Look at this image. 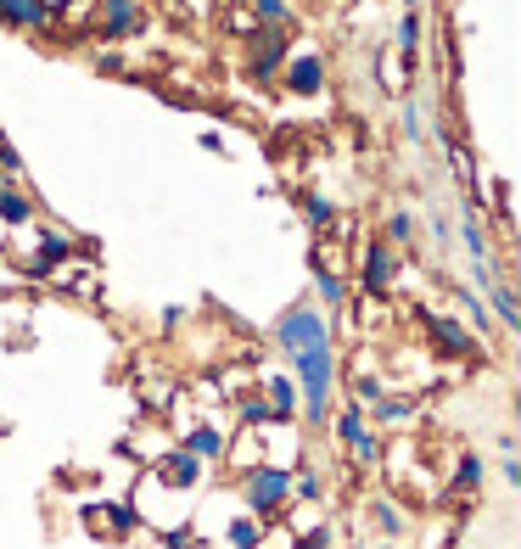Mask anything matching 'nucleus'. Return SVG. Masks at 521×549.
<instances>
[{
  "instance_id": "dca6fc26",
  "label": "nucleus",
  "mask_w": 521,
  "mask_h": 549,
  "mask_svg": "<svg viewBox=\"0 0 521 549\" xmlns=\"http://www.w3.org/2000/svg\"><path fill=\"white\" fill-rule=\"evenodd\" d=\"M51 0H0V29L12 34H51Z\"/></svg>"
},
{
  "instance_id": "72a5a7b5",
  "label": "nucleus",
  "mask_w": 521,
  "mask_h": 549,
  "mask_svg": "<svg viewBox=\"0 0 521 549\" xmlns=\"http://www.w3.org/2000/svg\"><path fill=\"white\" fill-rule=\"evenodd\" d=\"M499 482H505V488H521V460L516 454H499Z\"/></svg>"
},
{
  "instance_id": "ddd939ff",
  "label": "nucleus",
  "mask_w": 521,
  "mask_h": 549,
  "mask_svg": "<svg viewBox=\"0 0 521 549\" xmlns=\"http://www.w3.org/2000/svg\"><path fill=\"white\" fill-rule=\"evenodd\" d=\"M146 23L141 0H96V34L101 40H135Z\"/></svg>"
},
{
  "instance_id": "7ed1b4c3",
  "label": "nucleus",
  "mask_w": 521,
  "mask_h": 549,
  "mask_svg": "<svg viewBox=\"0 0 521 549\" xmlns=\"http://www.w3.org/2000/svg\"><path fill=\"white\" fill-rule=\"evenodd\" d=\"M325 432L337 437V449L353 454V465H359V471H376V465L387 460V443H381V432L365 421V404H353V398H337V409H331Z\"/></svg>"
},
{
  "instance_id": "c9c22d12",
  "label": "nucleus",
  "mask_w": 521,
  "mask_h": 549,
  "mask_svg": "<svg viewBox=\"0 0 521 549\" xmlns=\"http://www.w3.org/2000/svg\"><path fill=\"white\" fill-rule=\"evenodd\" d=\"M370 549H398V544H387V538H381V544H370Z\"/></svg>"
},
{
  "instance_id": "6e6552de",
  "label": "nucleus",
  "mask_w": 521,
  "mask_h": 549,
  "mask_svg": "<svg viewBox=\"0 0 521 549\" xmlns=\"http://www.w3.org/2000/svg\"><path fill=\"white\" fill-rule=\"evenodd\" d=\"M141 505L135 499H107V505H85V527L96 538H107V544H124V538L141 533Z\"/></svg>"
},
{
  "instance_id": "4be33fe9",
  "label": "nucleus",
  "mask_w": 521,
  "mask_h": 549,
  "mask_svg": "<svg viewBox=\"0 0 521 549\" xmlns=\"http://www.w3.org/2000/svg\"><path fill=\"white\" fill-rule=\"evenodd\" d=\"M482 482H488V465H482V454H454V471H449V493L454 499H482Z\"/></svg>"
},
{
  "instance_id": "9b49d317",
  "label": "nucleus",
  "mask_w": 521,
  "mask_h": 549,
  "mask_svg": "<svg viewBox=\"0 0 521 549\" xmlns=\"http://www.w3.org/2000/svg\"><path fill=\"white\" fill-rule=\"evenodd\" d=\"M286 51H292V34L286 29H253L247 34V73H253V79H275Z\"/></svg>"
},
{
  "instance_id": "bb28decb",
  "label": "nucleus",
  "mask_w": 521,
  "mask_h": 549,
  "mask_svg": "<svg viewBox=\"0 0 521 549\" xmlns=\"http://www.w3.org/2000/svg\"><path fill=\"white\" fill-rule=\"evenodd\" d=\"M381 393H387V376L376 365H359L353 376H342V398H353V404H376Z\"/></svg>"
},
{
  "instance_id": "423d86ee",
  "label": "nucleus",
  "mask_w": 521,
  "mask_h": 549,
  "mask_svg": "<svg viewBox=\"0 0 521 549\" xmlns=\"http://www.w3.org/2000/svg\"><path fill=\"white\" fill-rule=\"evenodd\" d=\"M29 230H34V247L29 253H17V269L34 275V281H45L57 264H68V258L79 253V236H68V230H51V225H40V219H34Z\"/></svg>"
},
{
  "instance_id": "f8f14e48",
  "label": "nucleus",
  "mask_w": 521,
  "mask_h": 549,
  "mask_svg": "<svg viewBox=\"0 0 521 549\" xmlns=\"http://www.w3.org/2000/svg\"><path fill=\"white\" fill-rule=\"evenodd\" d=\"M225 443H230V426H225V421H208V415H197V421L180 426V449L197 454L202 465H219V460H225Z\"/></svg>"
},
{
  "instance_id": "0eeeda50",
  "label": "nucleus",
  "mask_w": 521,
  "mask_h": 549,
  "mask_svg": "<svg viewBox=\"0 0 521 549\" xmlns=\"http://www.w3.org/2000/svg\"><path fill=\"white\" fill-rule=\"evenodd\" d=\"M309 264H314V292L309 297L320 303L325 314H348L353 309V281H348V269H337V258H331V247H325V241L314 247Z\"/></svg>"
},
{
  "instance_id": "9d476101",
  "label": "nucleus",
  "mask_w": 521,
  "mask_h": 549,
  "mask_svg": "<svg viewBox=\"0 0 521 549\" xmlns=\"http://www.w3.org/2000/svg\"><path fill=\"white\" fill-rule=\"evenodd\" d=\"M421 325H426V342H432L437 353H449V359H477V337L465 331V320H454V314H432L421 309Z\"/></svg>"
},
{
  "instance_id": "aec40b11",
  "label": "nucleus",
  "mask_w": 521,
  "mask_h": 549,
  "mask_svg": "<svg viewBox=\"0 0 521 549\" xmlns=\"http://www.w3.org/2000/svg\"><path fill=\"white\" fill-rule=\"evenodd\" d=\"M449 292H454V303H460V314H465V331L471 337H499V325H493V314H488V303H482V292H471L465 281H449Z\"/></svg>"
},
{
  "instance_id": "cd10ccee",
  "label": "nucleus",
  "mask_w": 521,
  "mask_h": 549,
  "mask_svg": "<svg viewBox=\"0 0 521 549\" xmlns=\"http://www.w3.org/2000/svg\"><path fill=\"white\" fill-rule=\"evenodd\" d=\"M398 135H404L409 146L432 141V124H426V96H404V107H398Z\"/></svg>"
},
{
  "instance_id": "5701e85b",
  "label": "nucleus",
  "mask_w": 521,
  "mask_h": 549,
  "mask_svg": "<svg viewBox=\"0 0 521 549\" xmlns=\"http://www.w3.org/2000/svg\"><path fill=\"white\" fill-rule=\"evenodd\" d=\"M365 516H370V527H376L387 544H398V538L409 533V516H404V505H398L393 493H381V499H370L365 505Z\"/></svg>"
},
{
  "instance_id": "7c9ffc66",
  "label": "nucleus",
  "mask_w": 521,
  "mask_h": 549,
  "mask_svg": "<svg viewBox=\"0 0 521 549\" xmlns=\"http://www.w3.org/2000/svg\"><path fill=\"white\" fill-rule=\"evenodd\" d=\"M292 499L320 505V499H325V477H320V471H309V465H303V471H292Z\"/></svg>"
},
{
  "instance_id": "6ab92c4d",
  "label": "nucleus",
  "mask_w": 521,
  "mask_h": 549,
  "mask_svg": "<svg viewBox=\"0 0 521 549\" xmlns=\"http://www.w3.org/2000/svg\"><path fill=\"white\" fill-rule=\"evenodd\" d=\"M393 45H398V57H404V68L415 73L421 45H426V12L421 6H404V17H398V29H393Z\"/></svg>"
},
{
  "instance_id": "f03ea898",
  "label": "nucleus",
  "mask_w": 521,
  "mask_h": 549,
  "mask_svg": "<svg viewBox=\"0 0 521 549\" xmlns=\"http://www.w3.org/2000/svg\"><path fill=\"white\" fill-rule=\"evenodd\" d=\"M236 499H241V510H247V516L281 521L286 510H292V465L258 460L253 471H241V477H236Z\"/></svg>"
},
{
  "instance_id": "39448f33",
  "label": "nucleus",
  "mask_w": 521,
  "mask_h": 549,
  "mask_svg": "<svg viewBox=\"0 0 521 549\" xmlns=\"http://www.w3.org/2000/svg\"><path fill=\"white\" fill-rule=\"evenodd\" d=\"M275 85L286 90V96H297V101H314V96H325V85H331V68H325V57L320 51H286V62H281V73H275Z\"/></svg>"
},
{
  "instance_id": "a211bd4d",
  "label": "nucleus",
  "mask_w": 521,
  "mask_h": 549,
  "mask_svg": "<svg viewBox=\"0 0 521 549\" xmlns=\"http://www.w3.org/2000/svg\"><path fill=\"white\" fill-rule=\"evenodd\" d=\"M482 303H488L493 325H499V337H516V331H521V303H516V286H510V275H493V286L482 292Z\"/></svg>"
},
{
  "instance_id": "1a4fd4ad",
  "label": "nucleus",
  "mask_w": 521,
  "mask_h": 549,
  "mask_svg": "<svg viewBox=\"0 0 521 549\" xmlns=\"http://www.w3.org/2000/svg\"><path fill=\"white\" fill-rule=\"evenodd\" d=\"M208 471H213V465H202L197 454H185L180 443H169V449L152 460V471H146V477L163 482V488H174V493H191V488H202V482H208Z\"/></svg>"
},
{
  "instance_id": "473e14b6",
  "label": "nucleus",
  "mask_w": 521,
  "mask_h": 549,
  "mask_svg": "<svg viewBox=\"0 0 521 549\" xmlns=\"http://www.w3.org/2000/svg\"><path fill=\"white\" fill-rule=\"evenodd\" d=\"M426 225H432L437 253H449V247H454V219H449V213H426Z\"/></svg>"
},
{
  "instance_id": "2eb2a0df",
  "label": "nucleus",
  "mask_w": 521,
  "mask_h": 549,
  "mask_svg": "<svg viewBox=\"0 0 521 549\" xmlns=\"http://www.w3.org/2000/svg\"><path fill=\"white\" fill-rule=\"evenodd\" d=\"M34 219H40V202H34L29 180H0V225L12 230H29Z\"/></svg>"
},
{
  "instance_id": "c85d7f7f",
  "label": "nucleus",
  "mask_w": 521,
  "mask_h": 549,
  "mask_svg": "<svg viewBox=\"0 0 521 549\" xmlns=\"http://www.w3.org/2000/svg\"><path fill=\"white\" fill-rule=\"evenodd\" d=\"M247 12H253L258 29H292V23H297L292 0H247Z\"/></svg>"
},
{
  "instance_id": "f257e3e1",
  "label": "nucleus",
  "mask_w": 521,
  "mask_h": 549,
  "mask_svg": "<svg viewBox=\"0 0 521 549\" xmlns=\"http://www.w3.org/2000/svg\"><path fill=\"white\" fill-rule=\"evenodd\" d=\"M269 342H275V353H281V359H292V353H309V348H320V342H337V320H331V314H325L320 303L303 292L297 303H286V309L275 314Z\"/></svg>"
},
{
  "instance_id": "2f4dec72",
  "label": "nucleus",
  "mask_w": 521,
  "mask_h": 549,
  "mask_svg": "<svg viewBox=\"0 0 521 549\" xmlns=\"http://www.w3.org/2000/svg\"><path fill=\"white\" fill-rule=\"evenodd\" d=\"M23 174H29V169H23V157H17V146L6 141V135H0V180H23Z\"/></svg>"
},
{
  "instance_id": "a878e982",
  "label": "nucleus",
  "mask_w": 521,
  "mask_h": 549,
  "mask_svg": "<svg viewBox=\"0 0 521 549\" xmlns=\"http://www.w3.org/2000/svg\"><path fill=\"white\" fill-rule=\"evenodd\" d=\"M264 538H269V521L247 516V510H236L225 527V549H264Z\"/></svg>"
},
{
  "instance_id": "f3484780",
  "label": "nucleus",
  "mask_w": 521,
  "mask_h": 549,
  "mask_svg": "<svg viewBox=\"0 0 521 549\" xmlns=\"http://www.w3.org/2000/svg\"><path fill=\"white\" fill-rule=\"evenodd\" d=\"M258 393H264V404H269V426L297 421V381L286 376V370H269V376L258 381Z\"/></svg>"
},
{
  "instance_id": "c756f323",
  "label": "nucleus",
  "mask_w": 521,
  "mask_h": 549,
  "mask_svg": "<svg viewBox=\"0 0 521 549\" xmlns=\"http://www.w3.org/2000/svg\"><path fill=\"white\" fill-rule=\"evenodd\" d=\"M236 426H247V432H264L269 426V404H264V393H236Z\"/></svg>"
},
{
  "instance_id": "412c9836",
  "label": "nucleus",
  "mask_w": 521,
  "mask_h": 549,
  "mask_svg": "<svg viewBox=\"0 0 521 549\" xmlns=\"http://www.w3.org/2000/svg\"><path fill=\"white\" fill-rule=\"evenodd\" d=\"M264 460V437L258 432H247V426H236V432H230V443H225V471L230 477H241V471H253V465Z\"/></svg>"
},
{
  "instance_id": "393cba45",
  "label": "nucleus",
  "mask_w": 521,
  "mask_h": 549,
  "mask_svg": "<svg viewBox=\"0 0 521 549\" xmlns=\"http://www.w3.org/2000/svg\"><path fill=\"white\" fill-rule=\"evenodd\" d=\"M297 208H303V219H309L314 236H331V230H342V208L325 197V191H303V197H297Z\"/></svg>"
},
{
  "instance_id": "20e7f679",
  "label": "nucleus",
  "mask_w": 521,
  "mask_h": 549,
  "mask_svg": "<svg viewBox=\"0 0 521 549\" xmlns=\"http://www.w3.org/2000/svg\"><path fill=\"white\" fill-rule=\"evenodd\" d=\"M398 247H387L381 236H365V247H359V292L370 297V303H393L398 292Z\"/></svg>"
},
{
  "instance_id": "f704fd0d",
  "label": "nucleus",
  "mask_w": 521,
  "mask_h": 549,
  "mask_svg": "<svg viewBox=\"0 0 521 549\" xmlns=\"http://www.w3.org/2000/svg\"><path fill=\"white\" fill-rule=\"evenodd\" d=\"M6 241H12V230H6V225H0V253H6Z\"/></svg>"
},
{
  "instance_id": "4468645a",
  "label": "nucleus",
  "mask_w": 521,
  "mask_h": 549,
  "mask_svg": "<svg viewBox=\"0 0 521 549\" xmlns=\"http://www.w3.org/2000/svg\"><path fill=\"white\" fill-rule=\"evenodd\" d=\"M415 415H421V398H409V393H393V387H387V393H381L376 404H365V421L376 426L381 437H387V432H404V426L415 421Z\"/></svg>"
},
{
  "instance_id": "b1692460",
  "label": "nucleus",
  "mask_w": 521,
  "mask_h": 549,
  "mask_svg": "<svg viewBox=\"0 0 521 549\" xmlns=\"http://www.w3.org/2000/svg\"><path fill=\"white\" fill-rule=\"evenodd\" d=\"M376 236L387 241V247H398V253H409V247L421 241V219H415V208H387Z\"/></svg>"
},
{
  "instance_id": "e433bc0d",
  "label": "nucleus",
  "mask_w": 521,
  "mask_h": 549,
  "mask_svg": "<svg viewBox=\"0 0 521 549\" xmlns=\"http://www.w3.org/2000/svg\"><path fill=\"white\" fill-rule=\"evenodd\" d=\"M353 549H370V544H353Z\"/></svg>"
}]
</instances>
